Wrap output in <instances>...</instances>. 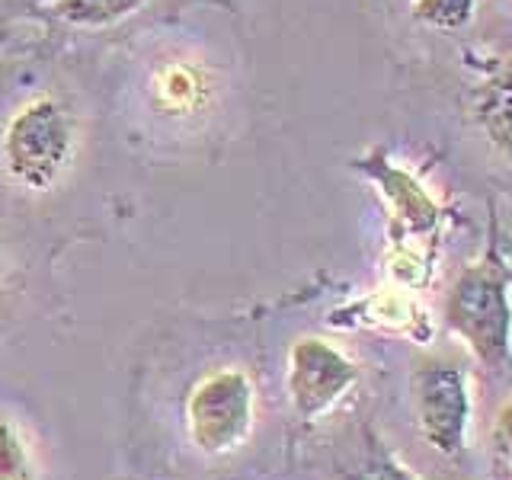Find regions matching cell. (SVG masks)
Segmentation results:
<instances>
[{
    "instance_id": "cell-9",
    "label": "cell",
    "mask_w": 512,
    "mask_h": 480,
    "mask_svg": "<svg viewBox=\"0 0 512 480\" xmlns=\"http://www.w3.org/2000/svg\"><path fill=\"white\" fill-rule=\"evenodd\" d=\"M157 100L170 106L173 112L192 109L199 100V80L186 68H167L157 77Z\"/></svg>"
},
{
    "instance_id": "cell-7",
    "label": "cell",
    "mask_w": 512,
    "mask_h": 480,
    "mask_svg": "<svg viewBox=\"0 0 512 480\" xmlns=\"http://www.w3.org/2000/svg\"><path fill=\"white\" fill-rule=\"evenodd\" d=\"M148 0H58V16L80 29H106L138 13Z\"/></svg>"
},
{
    "instance_id": "cell-5",
    "label": "cell",
    "mask_w": 512,
    "mask_h": 480,
    "mask_svg": "<svg viewBox=\"0 0 512 480\" xmlns=\"http://www.w3.org/2000/svg\"><path fill=\"white\" fill-rule=\"evenodd\" d=\"M359 381V368L340 349L317 336H304L288 352V397L304 420L333 410L352 384Z\"/></svg>"
},
{
    "instance_id": "cell-12",
    "label": "cell",
    "mask_w": 512,
    "mask_h": 480,
    "mask_svg": "<svg viewBox=\"0 0 512 480\" xmlns=\"http://www.w3.org/2000/svg\"><path fill=\"white\" fill-rule=\"evenodd\" d=\"M359 480H416V477L407 474L404 468H397L388 455H375L372 461L365 464V471L359 474Z\"/></svg>"
},
{
    "instance_id": "cell-1",
    "label": "cell",
    "mask_w": 512,
    "mask_h": 480,
    "mask_svg": "<svg viewBox=\"0 0 512 480\" xmlns=\"http://www.w3.org/2000/svg\"><path fill=\"white\" fill-rule=\"evenodd\" d=\"M445 327L487 368L512 359V282L496 253L480 256L445 295Z\"/></svg>"
},
{
    "instance_id": "cell-10",
    "label": "cell",
    "mask_w": 512,
    "mask_h": 480,
    "mask_svg": "<svg viewBox=\"0 0 512 480\" xmlns=\"http://www.w3.org/2000/svg\"><path fill=\"white\" fill-rule=\"evenodd\" d=\"M493 448L500 471L512 480V397H506L493 420Z\"/></svg>"
},
{
    "instance_id": "cell-2",
    "label": "cell",
    "mask_w": 512,
    "mask_h": 480,
    "mask_svg": "<svg viewBox=\"0 0 512 480\" xmlns=\"http://www.w3.org/2000/svg\"><path fill=\"white\" fill-rule=\"evenodd\" d=\"M74 119L58 100H32L10 119L0 154L13 183L52 189L71 164Z\"/></svg>"
},
{
    "instance_id": "cell-6",
    "label": "cell",
    "mask_w": 512,
    "mask_h": 480,
    "mask_svg": "<svg viewBox=\"0 0 512 480\" xmlns=\"http://www.w3.org/2000/svg\"><path fill=\"white\" fill-rule=\"evenodd\" d=\"M471 112L490 148L512 164V68H500L480 80L471 96Z\"/></svg>"
},
{
    "instance_id": "cell-3",
    "label": "cell",
    "mask_w": 512,
    "mask_h": 480,
    "mask_svg": "<svg viewBox=\"0 0 512 480\" xmlns=\"http://www.w3.org/2000/svg\"><path fill=\"white\" fill-rule=\"evenodd\" d=\"M416 426L442 458H461L471 436V381L455 362H426L413 375Z\"/></svg>"
},
{
    "instance_id": "cell-11",
    "label": "cell",
    "mask_w": 512,
    "mask_h": 480,
    "mask_svg": "<svg viewBox=\"0 0 512 480\" xmlns=\"http://www.w3.org/2000/svg\"><path fill=\"white\" fill-rule=\"evenodd\" d=\"M23 474H26L23 445L7 423H0V480H23Z\"/></svg>"
},
{
    "instance_id": "cell-8",
    "label": "cell",
    "mask_w": 512,
    "mask_h": 480,
    "mask_svg": "<svg viewBox=\"0 0 512 480\" xmlns=\"http://www.w3.org/2000/svg\"><path fill=\"white\" fill-rule=\"evenodd\" d=\"M410 16L420 26L442 32V36H458L477 16V0H413Z\"/></svg>"
},
{
    "instance_id": "cell-4",
    "label": "cell",
    "mask_w": 512,
    "mask_h": 480,
    "mask_svg": "<svg viewBox=\"0 0 512 480\" xmlns=\"http://www.w3.org/2000/svg\"><path fill=\"white\" fill-rule=\"evenodd\" d=\"M189 436L205 455H224L250 436L253 426V384L244 372L208 375L186 404Z\"/></svg>"
}]
</instances>
